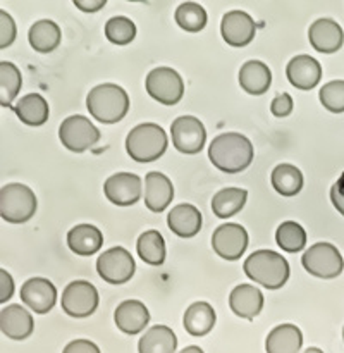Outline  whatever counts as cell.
<instances>
[{
    "label": "cell",
    "instance_id": "obj_1",
    "mask_svg": "<svg viewBox=\"0 0 344 353\" xmlns=\"http://www.w3.org/2000/svg\"><path fill=\"white\" fill-rule=\"evenodd\" d=\"M253 145L241 133H222L213 138L208 147V159L224 172H241L253 162Z\"/></svg>",
    "mask_w": 344,
    "mask_h": 353
},
{
    "label": "cell",
    "instance_id": "obj_2",
    "mask_svg": "<svg viewBox=\"0 0 344 353\" xmlns=\"http://www.w3.org/2000/svg\"><path fill=\"white\" fill-rule=\"evenodd\" d=\"M86 107L96 121L103 124H114L126 117L129 110V97L122 86L103 83L89 90L86 97Z\"/></svg>",
    "mask_w": 344,
    "mask_h": 353
},
{
    "label": "cell",
    "instance_id": "obj_3",
    "mask_svg": "<svg viewBox=\"0 0 344 353\" xmlns=\"http://www.w3.org/2000/svg\"><path fill=\"white\" fill-rule=\"evenodd\" d=\"M244 274L267 290H279L289 279L291 269L281 254L272 250H258L244 261Z\"/></svg>",
    "mask_w": 344,
    "mask_h": 353
},
{
    "label": "cell",
    "instance_id": "obj_4",
    "mask_svg": "<svg viewBox=\"0 0 344 353\" xmlns=\"http://www.w3.org/2000/svg\"><path fill=\"white\" fill-rule=\"evenodd\" d=\"M167 134L158 124L143 123L129 131L126 138V152L136 162H153L167 150Z\"/></svg>",
    "mask_w": 344,
    "mask_h": 353
},
{
    "label": "cell",
    "instance_id": "obj_5",
    "mask_svg": "<svg viewBox=\"0 0 344 353\" xmlns=\"http://www.w3.org/2000/svg\"><path fill=\"white\" fill-rule=\"evenodd\" d=\"M36 212L33 190L21 183H10L0 190V216L6 223L23 224Z\"/></svg>",
    "mask_w": 344,
    "mask_h": 353
},
{
    "label": "cell",
    "instance_id": "obj_6",
    "mask_svg": "<svg viewBox=\"0 0 344 353\" xmlns=\"http://www.w3.org/2000/svg\"><path fill=\"white\" fill-rule=\"evenodd\" d=\"M301 264L306 272L319 279H334L343 272L344 261L330 243H315L303 254Z\"/></svg>",
    "mask_w": 344,
    "mask_h": 353
},
{
    "label": "cell",
    "instance_id": "obj_7",
    "mask_svg": "<svg viewBox=\"0 0 344 353\" xmlns=\"http://www.w3.org/2000/svg\"><path fill=\"white\" fill-rule=\"evenodd\" d=\"M148 95L164 105H175L184 95V81L172 68H155L144 81Z\"/></svg>",
    "mask_w": 344,
    "mask_h": 353
},
{
    "label": "cell",
    "instance_id": "obj_8",
    "mask_svg": "<svg viewBox=\"0 0 344 353\" xmlns=\"http://www.w3.org/2000/svg\"><path fill=\"white\" fill-rule=\"evenodd\" d=\"M58 138L67 150L81 154L98 143L100 131L88 117L76 114L62 121L58 126Z\"/></svg>",
    "mask_w": 344,
    "mask_h": 353
},
{
    "label": "cell",
    "instance_id": "obj_9",
    "mask_svg": "<svg viewBox=\"0 0 344 353\" xmlns=\"http://www.w3.org/2000/svg\"><path fill=\"white\" fill-rule=\"evenodd\" d=\"M100 302L98 292L89 281H72L62 292L61 305L67 316L85 319L96 310Z\"/></svg>",
    "mask_w": 344,
    "mask_h": 353
},
{
    "label": "cell",
    "instance_id": "obj_10",
    "mask_svg": "<svg viewBox=\"0 0 344 353\" xmlns=\"http://www.w3.org/2000/svg\"><path fill=\"white\" fill-rule=\"evenodd\" d=\"M136 271L134 259L126 248L114 247L103 252L96 261V272L103 281L110 285H124L133 278Z\"/></svg>",
    "mask_w": 344,
    "mask_h": 353
},
{
    "label": "cell",
    "instance_id": "obj_11",
    "mask_svg": "<svg viewBox=\"0 0 344 353\" xmlns=\"http://www.w3.org/2000/svg\"><path fill=\"white\" fill-rule=\"evenodd\" d=\"M172 143L181 154L193 155L202 152L206 140V131L202 121L195 116H181L171 126Z\"/></svg>",
    "mask_w": 344,
    "mask_h": 353
},
{
    "label": "cell",
    "instance_id": "obj_12",
    "mask_svg": "<svg viewBox=\"0 0 344 353\" xmlns=\"http://www.w3.org/2000/svg\"><path fill=\"white\" fill-rule=\"evenodd\" d=\"M212 247L219 257L237 261L248 247V233L241 224H220L212 234Z\"/></svg>",
    "mask_w": 344,
    "mask_h": 353
},
{
    "label": "cell",
    "instance_id": "obj_13",
    "mask_svg": "<svg viewBox=\"0 0 344 353\" xmlns=\"http://www.w3.org/2000/svg\"><path fill=\"white\" fill-rule=\"evenodd\" d=\"M103 192H105L107 199L116 205L129 207L141 199L143 186H141L140 176L133 174V172H117L107 179L103 185Z\"/></svg>",
    "mask_w": 344,
    "mask_h": 353
},
{
    "label": "cell",
    "instance_id": "obj_14",
    "mask_svg": "<svg viewBox=\"0 0 344 353\" xmlns=\"http://www.w3.org/2000/svg\"><path fill=\"white\" fill-rule=\"evenodd\" d=\"M220 33H222L224 41L230 47H246L255 38L257 24L253 17H250L243 10H229L222 17Z\"/></svg>",
    "mask_w": 344,
    "mask_h": 353
},
{
    "label": "cell",
    "instance_id": "obj_15",
    "mask_svg": "<svg viewBox=\"0 0 344 353\" xmlns=\"http://www.w3.org/2000/svg\"><path fill=\"white\" fill-rule=\"evenodd\" d=\"M21 300L34 314H47L57 302V290L48 279L31 278L21 286Z\"/></svg>",
    "mask_w": 344,
    "mask_h": 353
},
{
    "label": "cell",
    "instance_id": "obj_16",
    "mask_svg": "<svg viewBox=\"0 0 344 353\" xmlns=\"http://www.w3.org/2000/svg\"><path fill=\"white\" fill-rule=\"evenodd\" d=\"M310 45L320 54H334L343 47L344 33L343 28L329 17L316 19L308 30Z\"/></svg>",
    "mask_w": 344,
    "mask_h": 353
},
{
    "label": "cell",
    "instance_id": "obj_17",
    "mask_svg": "<svg viewBox=\"0 0 344 353\" xmlns=\"http://www.w3.org/2000/svg\"><path fill=\"white\" fill-rule=\"evenodd\" d=\"M289 83L299 90H312L319 85L322 78V65L312 55H296L288 62L286 68Z\"/></svg>",
    "mask_w": 344,
    "mask_h": 353
},
{
    "label": "cell",
    "instance_id": "obj_18",
    "mask_svg": "<svg viewBox=\"0 0 344 353\" xmlns=\"http://www.w3.org/2000/svg\"><path fill=\"white\" fill-rule=\"evenodd\" d=\"M114 323L124 334L141 333L150 323V312L140 300H126L114 312Z\"/></svg>",
    "mask_w": 344,
    "mask_h": 353
},
{
    "label": "cell",
    "instance_id": "obj_19",
    "mask_svg": "<svg viewBox=\"0 0 344 353\" xmlns=\"http://www.w3.org/2000/svg\"><path fill=\"white\" fill-rule=\"evenodd\" d=\"M0 330L10 340H26L33 334L34 321L31 314L21 305H7L0 312Z\"/></svg>",
    "mask_w": 344,
    "mask_h": 353
},
{
    "label": "cell",
    "instance_id": "obj_20",
    "mask_svg": "<svg viewBox=\"0 0 344 353\" xmlns=\"http://www.w3.org/2000/svg\"><path fill=\"white\" fill-rule=\"evenodd\" d=\"M174 199V186L162 172H148L144 178V205L151 212H164Z\"/></svg>",
    "mask_w": 344,
    "mask_h": 353
},
{
    "label": "cell",
    "instance_id": "obj_21",
    "mask_svg": "<svg viewBox=\"0 0 344 353\" xmlns=\"http://www.w3.org/2000/svg\"><path fill=\"white\" fill-rule=\"evenodd\" d=\"M229 307L241 319H255L264 309V295L251 285H239L230 292Z\"/></svg>",
    "mask_w": 344,
    "mask_h": 353
},
{
    "label": "cell",
    "instance_id": "obj_22",
    "mask_svg": "<svg viewBox=\"0 0 344 353\" xmlns=\"http://www.w3.org/2000/svg\"><path fill=\"white\" fill-rule=\"evenodd\" d=\"M167 224L175 236L193 238L202 230V214L191 203H181L169 212Z\"/></svg>",
    "mask_w": 344,
    "mask_h": 353
},
{
    "label": "cell",
    "instance_id": "obj_23",
    "mask_svg": "<svg viewBox=\"0 0 344 353\" xmlns=\"http://www.w3.org/2000/svg\"><path fill=\"white\" fill-rule=\"evenodd\" d=\"M67 245L76 255L89 257L102 248V231L93 224H78L67 233Z\"/></svg>",
    "mask_w": 344,
    "mask_h": 353
},
{
    "label": "cell",
    "instance_id": "obj_24",
    "mask_svg": "<svg viewBox=\"0 0 344 353\" xmlns=\"http://www.w3.org/2000/svg\"><path fill=\"white\" fill-rule=\"evenodd\" d=\"M272 83V72L260 61H248L239 69V85L250 95H264Z\"/></svg>",
    "mask_w": 344,
    "mask_h": 353
},
{
    "label": "cell",
    "instance_id": "obj_25",
    "mask_svg": "<svg viewBox=\"0 0 344 353\" xmlns=\"http://www.w3.org/2000/svg\"><path fill=\"white\" fill-rule=\"evenodd\" d=\"M303 334L294 324H281L268 333L265 340L267 353H298L301 350Z\"/></svg>",
    "mask_w": 344,
    "mask_h": 353
},
{
    "label": "cell",
    "instance_id": "obj_26",
    "mask_svg": "<svg viewBox=\"0 0 344 353\" xmlns=\"http://www.w3.org/2000/svg\"><path fill=\"white\" fill-rule=\"evenodd\" d=\"M215 310L206 302H195L186 309L182 324L191 336H205L215 326Z\"/></svg>",
    "mask_w": 344,
    "mask_h": 353
},
{
    "label": "cell",
    "instance_id": "obj_27",
    "mask_svg": "<svg viewBox=\"0 0 344 353\" xmlns=\"http://www.w3.org/2000/svg\"><path fill=\"white\" fill-rule=\"evenodd\" d=\"M14 114L26 126L36 128L47 123L50 109H48V102L43 97L38 95V93H30V95H24L23 99L17 100V103L14 105Z\"/></svg>",
    "mask_w": 344,
    "mask_h": 353
},
{
    "label": "cell",
    "instance_id": "obj_28",
    "mask_svg": "<svg viewBox=\"0 0 344 353\" xmlns=\"http://www.w3.org/2000/svg\"><path fill=\"white\" fill-rule=\"evenodd\" d=\"M30 45L40 54H48V52H54L55 48L61 45L62 33L61 28L50 19H40L30 28Z\"/></svg>",
    "mask_w": 344,
    "mask_h": 353
},
{
    "label": "cell",
    "instance_id": "obj_29",
    "mask_svg": "<svg viewBox=\"0 0 344 353\" xmlns=\"http://www.w3.org/2000/svg\"><path fill=\"white\" fill-rule=\"evenodd\" d=\"M175 348H178V338L167 326L150 327L138 343L140 353H174Z\"/></svg>",
    "mask_w": 344,
    "mask_h": 353
},
{
    "label": "cell",
    "instance_id": "obj_30",
    "mask_svg": "<svg viewBox=\"0 0 344 353\" xmlns=\"http://www.w3.org/2000/svg\"><path fill=\"white\" fill-rule=\"evenodd\" d=\"M270 181L275 192L282 196H294L303 188L301 171L292 164H279L272 171Z\"/></svg>",
    "mask_w": 344,
    "mask_h": 353
},
{
    "label": "cell",
    "instance_id": "obj_31",
    "mask_svg": "<svg viewBox=\"0 0 344 353\" xmlns=\"http://www.w3.org/2000/svg\"><path fill=\"white\" fill-rule=\"evenodd\" d=\"M248 199V192L243 188H224L215 193L212 199V210L220 219L234 216L244 207Z\"/></svg>",
    "mask_w": 344,
    "mask_h": 353
},
{
    "label": "cell",
    "instance_id": "obj_32",
    "mask_svg": "<svg viewBox=\"0 0 344 353\" xmlns=\"http://www.w3.org/2000/svg\"><path fill=\"white\" fill-rule=\"evenodd\" d=\"M138 255L148 265H162L165 261V241L158 231H144L136 243Z\"/></svg>",
    "mask_w": 344,
    "mask_h": 353
},
{
    "label": "cell",
    "instance_id": "obj_33",
    "mask_svg": "<svg viewBox=\"0 0 344 353\" xmlns=\"http://www.w3.org/2000/svg\"><path fill=\"white\" fill-rule=\"evenodd\" d=\"M275 241L284 252L296 254L305 248L306 231L303 230L301 224L294 223V221H286L275 231Z\"/></svg>",
    "mask_w": 344,
    "mask_h": 353
},
{
    "label": "cell",
    "instance_id": "obj_34",
    "mask_svg": "<svg viewBox=\"0 0 344 353\" xmlns=\"http://www.w3.org/2000/svg\"><path fill=\"white\" fill-rule=\"evenodd\" d=\"M21 85H23V78H21L19 69L12 62H0V103L3 107H9L12 103V100L19 93Z\"/></svg>",
    "mask_w": 344,
    "mask_h": 353
},
{
    "label": "cell",
    "instance_id": "obj_35",
    "mask_svg": "<svg viewBox=\"0 0 344 353\" xmlns=\"http://www.w3.org/2000/svg\"><path fill=\"white\" fill-rule=\"evenodd\" d=\"M175 23L189 33H198L206 24V12L200 3L184 2L175 9Z\"/></svg>",
    "mask_w": 344,
    "mask_h": 353
},
{
    "label": "cell",
    "instance_id": "obj_36",
    "mask_svg": "<svg viewBox=\"0 0 344 353\" xmlns=\"http://www.w3.org/2000/svg\"><path fill=\"white\" fill-rule=\"evenodd\" d=\"M105 37L114 45H129L136 37V26L129 17H110L105 24Z\"/></svg>",
    "mask_w": 344,
    "mask_h": 353
},
{
    "label": "cell",
    "instance_id": "obj_37",
    "mask_svg": "<svg viewBox=\"0 0 344 353\" xmlns=\"http://www.w3.org/2000/svg\"><path fill=\"white\" fill-rule=\"evenodd\" d=\"M320 103L329 112L341 114L344 112V79H334L320 88Z\"/></svg>",
    "mask_w": 344,
    "mask_h": 353
},
{
    "label": "cell",
    "instance_id": "obj_38",
    "mask_svg": "<svg viewBox=\"0 0 344 353\" xmlns=\"http://www.w3.org/2000/svg\"><path fill=\"white\" fill-rule=\"evenodd\" d=\"M16 23L6 10H0V48H7L16 40Z\"/></svg>",
    "mask_w": 344,
    "mask_h": 353
},
{
    "label": "cell",
    "instance_id": "obj_39",
    "mask_svg": "<svg viewBox=\"0 0 344 353\" xmlns=\"http://www.w3.org/2000/svg\"><path fill=\"white\" fill-rule=\"evenodd\" d=\"M292 97L289 93H281V95L275 97L270 103V112L275 117H288L292 112Z\"/></svg>",
    "mask_w": 344,
    "mask_h": 353
},
{
    "label": "cell",
    "instance_id": "obj_40",
    "mask_svg": "<svg viewBox=\"0 0 344 353\" xmlns=\"http://www.w3.org/2000/svg\"><path fill=\"white\" fill-rule=\"evenodd\" d=\"M330 200H332V205L336 207L337 212L344 216V174L330 188Z\"/></svg>",
    "mask_w": 344,
    "mask_h": 353
},
{
    "label": "cell",
    "instance_id": "obj_41",
    "mask_svg": "<svg viewBox=\"0 0 344 353\" xmlns=\"http://www.w3.org/2000/svg\"><path fill=\"white\" fill-rule=\"evenodd\" d=\"M62 353H100V348L89 340H74L64 348Z\"/></svg>",
    "mask_w": 344,
    "mask_h": 353
},
{
    "label": "cell",
    "instance_id": "obj_42",
    "mask_svg": "<svg viewBox=\"0 0 344 353\" xmlns=\"http://www.w3.org/2000/svg\"><path fill=\"white\" fill-rule=\"evenodd\" d=\"M14 293V281L6 269L0 271V302L6 303Z\"/></svg>",
    "mask_w": 344,
    "mask_h": 353
},
{
    "label": "cell",
    "instance_id": "obj_43",
    "mask_svg": "<svg viewBox=\"0 0 344 353\" xmlns=\"http://www.w3.org/2000/svg\"><path fill=\"white\" fill-rule=\"evenodd\" d=\"M105 0H74V6L85 12H96L102 7H105Z\"/></svg>",
    "mask_w": 344,
    "mask_h": 353
},
{
    "label": "cell",
    "instance_id": "obj_44",
    "mask_svg": "<svg viewBox=\"0 0 344 353\" xmlns=\"http://www.w3.org/2000/svg\"><path fill=\"white\" fill-rule=\"evenodd\" d=\"M179 353H205V352H203L200 347H186L184 350H181Z\"/></svg>",
    "mask_w": 344,
    "mask_h": 353
},
{
    "label": "cell",
    "instance_id": "obj_45",
    "mask_svg": "<svg viewBox=\"0 0 344 353\" xmlns=\"http://www.w3.org/2000/svg\"><path fill=\"white\" fill-rule=\"evenodd\" d=\"M305 353H323V352L320 350V348H315V347H312V348H308V350H306Z\"/></svg>",
    "mask_w": 344,
    "mask_h": 353
},
{
    "label": "cell",
    "instance_id": "obj_46",
    "mask_svg": "<svg viewBox=\"0 0 344 353\" xmlns=\"http://www.w3.org/2000/svg\"><path fill=\"white\" fill-rule=\"evenodd\" d=\"M343 338H344V330H343Z\"/></svg>",
    "mask_w": 344,
    "mask_h": 353
}]
</instances>
